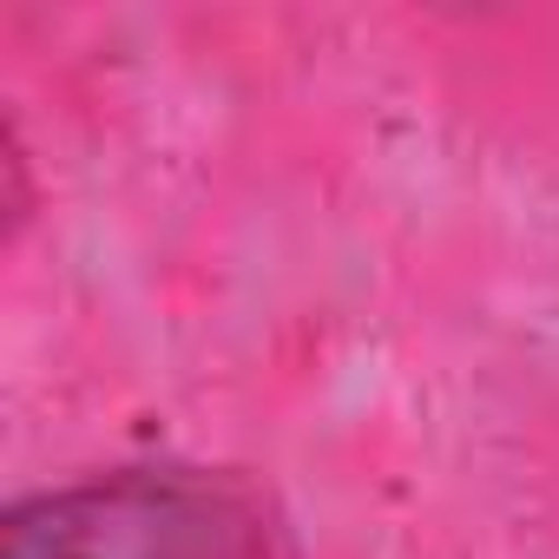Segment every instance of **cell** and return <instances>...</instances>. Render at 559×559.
I'll list each match as a JSON object with an SVG mask.
<instances>
[{"mask_svg":"<svg viewBox=\"0 0 559 559\" xmlns=\"http://www.w3.org/2000/svg\"><path fill=\"white\" fill-rule=\"evenodd\" d=\"M0 559H270V513L230 474L119 467L14 507Z\"/></svg>","mask_w":559,"mask_h":559,"instance_id":"6da1fadb","label":"cell"}]
</instances>
